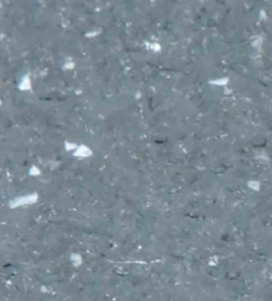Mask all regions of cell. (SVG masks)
I'll use <instances>...</instances> for the list:
<instances>
[{"mask_svg": "<svg viewBox=\"0 0 272 301\" xmlns=\"http://www.w3.org/2000/svg\"><path fill=\"white\" fill-rule=\"evenodd\" d=\"M70 259H72V263H73V265H80L81 263H82V259H81V256L80 255H77V253H73V255H72L70 256Z\"/></svg>", "mask_w": 272, "mask_h": 301, "instance_id": "2", "label": "cell"}, {"mask_svg": "<svg viewBox=\"0 0 272 301\" xmlns=\"http://www.w3.org/2000/svg\"><path fill=\"white\" fill-rule=\"evenodd\" d=\"M36 195H33L32 198H21V199H16V200H13V202H11V207L12 208H15V207H18V206H21V204H25V203H33V202H36Z\"/></svg>", "mask_w": 272, "mask_h": 301, "instance_id": "1", "label": "cell"}]
</instances>
